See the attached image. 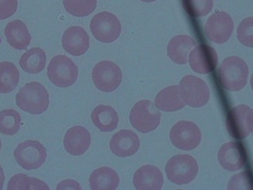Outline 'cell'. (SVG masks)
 <instances>
[{
	"label": "cell",
	"mask_w": 253,
	"mask_h": 190,
	"mask_svg": "<svg viewBox=\"0 0 253 190\" xmlns=\"http://www.w3.org/2000/svg\"><path fill=\"white\" fill-rule=\"evenodd\" d=\"M1 146H2V142H1V140H0V150H1Z\"/></svg>",
	"instance_id": "36"
},
{
	"label": "cell",
	"mask_w": 253,
	"mask_h": 190,
	"mask_svg": "<svg viewBox=\"0 0 253 190\" xmlns=\"http://www.w3.org/2000/svg\"><path fill=\"white\" fill-rule=\"evenodd\" d=\"M109 146L112 152L117 156L126 158L138 151L140 141L133 131L123 129L112 137Z\"/></svg>",
	"instance_id": "16"
},
{
	"label": "cell",
	"mask_w": 253,
	"mask_h": 190,
	"mask_svg": "<svg viewBox=\"0 0 253 190\" xmlns=\"http://www.w3.org/2000/svg\"><path fill=\"white\" fill-rule=\"evenodd\" d=\"M21 115L14 109L0 111V133L5 136H14L21 127Z\"/></svg>",
	"instance_id": "26"
},
{
	"label": "cell",
	"mask_w": 253,
	"mask_h": 190,
	"mask_svg": "<svg viewBox=\"0 0 253 190\" xmlns=\"http://www.w3.org/2000/svg\"><path fill=\"white\" fill-rule=\"evenodd\" d=\"M20 73L11 62L0 63V93L8 94L16 89L19 83Z\"/></svg>",
	"instance_id": "25"
},
{
	"label": "cell",
	"mask_w": 253,
	"mask_h": 190,
	"mask_svg": "<svg viewBox=\"0 0 253 190\" xmlns=\"http://www.w3.org/2000/svg\"><path fill=\"white\" fill-rule=\"evenodd\" d=\"M172 144L184 150L196 148L201 142L202 133L199 127L191 121H180L173 125L169 133Z\"/></svg>",
	"instance_id": "11"
},
{
	"label": "cell",
	"mask_w": 253,
	"mask_h": 190,
	"mask_svg": "<svg viewBox=\"0 0 253 190\" xmlns=\"http://www.w3.org/2000/svg\"><path fill=\"white\" fill-rule=\"evenodd\" d=\"M188 57L192 69L200 74L211 73L215 69L218 61L215 49L206 45L195 48Z\"/></svg>",
	"instance_id": "13"
},
{
	"label": "cell",
	"mask_w": 253,
	"mask_h": 190,
	"mask_svg": "<svg viewBox=\"0 0 253 190\" xmlns=\"http://www.w3.org/2000/svg\"><path fill=\"white\" fill-rule=\"evenodd\" d=\"M121 22L117 16L103 11L93 16L90 22V30L99 42L103 43H112L121 35Z\"/></svg>",
	"instance_id": "7"
},
{
	"label": "cell",
	"mask_w": 253,
	"mask_h": 190,
	"mask_svg": "<svg viewBox=\"0 0 253 190\" xmlns=\"http://www.w3.org/2000/svg\"><path fill=\"white\" fill-rule=\"evenodd\" d=\"M90 143V133L83 126H74L68 129L63 140L64 148L67 152L74 156H79L86 152Z\"/></svg>",
	"instance_id": "17"
},
{
	"label": "cell",
	"mask_w": 253,
	"mask_h": 190,
	"mask_svg": "<svg viewBox=\"0 0 253 190\" xmlns=\"http://www.w3.org/2000/svg\"><path fill=\"white\" fill-rule=\"evenodd\" d=\"M91 119L95 126L103 133L112 132L118 126V114L110 105H100L96 107L91 113Z\"/></svg>",
	"instance_id": "22"
},
{
	"label": "cell",
	"mask_w": 253,
	"mask_h": 190,
	"mask_svg": "<svg viewBox=\"0 0 253 190\" xmlns=\"http://www.w3.org/2000/svg\"><path fill=\"white\" fill-rule=\"evenodd\" d=\"M228 190H251V185L249 176L246 172L237 174L229 181Z\"/></svg>",
	"instance_id": "31"
},
{
	"label": "cell",
	"mask_w": 253,
	"mask_h": 190,
	"mask_svg": "<svg viewBox=\"0 0 253 190\" xmlns=\"http://www.w3.org/2000/svg\"><path fill=\"white\" fill-rule=\"evenodd\" d=\"M46 60L45 51L41 48H32L22 55L19 65L24 71L34 75L44 69Z\"/></svg>",
	"instance_id": "24"
},
{
	"label": "cell",
	"mask_w": 253,
	"mask_h": 190,
	"mask_svg": "<svg viewBox=\"0 0 253 190\" xmlns=\"http://www.w3.org/2000/svg\"><path fill=\"white\" fill-rule=\"evenodd\" d=\"M63 6L71 15L85 17L94 11L97 7V0H63Z\"/></svg>",
	"instance_id": "28"
},
{
	"label": "cell",
	"mask_w": 253,
	"mask_h": 190,
	"mask_svg": "<svg viewBox=\"0 0 253 190\" xmlns=\"http://www.w3.org/2000/svg\"><path fill=\"white\" fill-rule=\"evenodd\" d=\"M233 31V21L226 12H217L206 22V35L213 43H225L231 37Z\"/></svg>",
	"instance_id": "12"
},
{
	"label": "cell",
	"mask_w": 253,
	"mask_h": 190,
	"mask_svg": "<svg viewBox=\"0 0 253 190\" xmlns=\"http://www.w3.org/2000/svg\"><path fill=\"white\" fill-rule=\"evenodd\" d=\"M199 170L197 162L189 154H178L170 158L166 166L169 180L174 184H188L196 178Z\"/></svg>",
	"instance_id": "4"
},
{
	"label": "cell",
	"mask_w": 253,
	"mask_h": 190,
	"mask_svg": "<svg viewBox=\"0 0 253 190\" xmlns=\"http://www.w3.org/2000/svg\"><path fill=\"white\" fill-rule=\"evenodd\" d=\"M141 1H142V2H155V1H157V0H141Z\"/></svg>",
	"instance_id": "35"
},
{
	"label": "cell",
	"mask_w": 253,
	"mask_h": 190,
	"mask_svg": "<svg viewBox=\"0 0 253 190\" xmlns=\"http://www.w3.org/2000/svg\"><path fill=\"white\" fill-rule=\"evenodd\" d=\"M4 181H5V174H4L2 166L0 165V190L3 188Z\"/></svg>",
	"instance_id": "34"
},
{
	"label": "cell",
	"mask_w": 253,
	"mask_h": 190,
	"mask_svg": "<svg viewBox=\"0 0 253 190\" xmlns=\"http://www.w3.org/2000/svg\"><path fill=\"white\" fill-rule=\"evenodd\" d=\"M217 158L225 170L233 172L245 166L246 155L243 146L239 142H229L221 146Z\"/></svg>",
	"instance_id": "14"
},
{
	"label": "cell",
	"mask_w": 253,
	"mask_h": 190,
	"mask_svg": "<svg viewBox=\"0 0 253 190\" xmlns=\"http://www.w3.org/2000/svg\"><path fill=\"white\" fill-rule=\"evenodd\" d=\"M16 105L30 114H42L49 105V95L38 82L27 83L16 95Z\"/></svg>",
	"instance_id": "1"
},
{
	"label": "cell",
	"mask_w": 253,
	"mask_h": 190,
	"mask_svg": "<svg viewBox=\"0 0 253 190\" xmlns=\"http://www.w3.org/2000/svg\"><path fill=\"white\" fill-rule=\"evenodd\" d=\"M14 155L16 162L22 168L37 170L45 162L47 150L39 141L29 140L18 145Z\"/></svg>",
	"instance_id": "6"
},
{
	"label": "cell",
	"mask_w": 253,
	"mask_h": 190,
	"mask_svg": "<svg viewBox=\"0 0 253 190\" xmlns=\"http://www.w3.org/2000/svg\"><path fill=\"white\" fill-rule=\"evenodd\" d=\"M62 45L67 53L74 56H80L89 49V35L83 27L71 26L64 32Z\"/></svg>",
	"instance_id": "15"
},
{
	"label": "cell",
	"mask_w": 253,
	"mask_h": 190,
	"mask_svg": "<svg viewBox=\"0 0 253 190\" xmlns=\"http://www.w3.org/2000/svg\"><path fill=\"white\" fill-rule=\"evenodd\" d=\"M157 108L165 112L180 110L185 102L180 95L179 86H171L161 91L155 97Z\"/></svg>",
	"instance_id": "21"
},
{
	"label": "cell",
	"mask_w": 253,
	"mask_h": 190,
	"mask_svg": "<svg viewBox=\"0 0 253 190\" xmlns=\"http://www.w3.org/2000/svg\"><path fill=\"white\" fill-rule=\"evenodd\" d=\"M133 184L138 190H160L164 184V179L158 167L145 165L134 173Z\"/></svg>",
	"instance_id": "18"
},
{
	"label": "cell",
	"mask_w": 253,
	"mask_h": 190,
	"mask_svg": "<svg viewBox=\"0 0 253 190\" xmlns=\"http://www.w3.org/2000/svg\"><path fill=\"white\" fill-rule=\"evenodd\" d=\"M89 187L93 190H114L118 188L120 178L110 167H101L95 170L89 177Z\"/></svg>",
	"instance_id": "23"
},
{
	"label": "cell",
	"mask_w": 253,
	"mask_h": 190,
	"mask_svg": "<svg viewBox=\"0 0 253 190\" xmlns=\"http://www.w3.org/2000/svg\"><path fill=\"white\" fill-rule=\"evenodd\" d=\"M179 90L186 105L189 106L200 108L209 101V87L200 78L187 75L181 79Z\"/></svg>",
	"instance_id": "8"
},
{
	"label": "cell",
	"mask_w": 253,
	"mask_h": 190,
	"mask_svg": "<svg viewBox=\"0 0 253 190\" xmlns=\"http://www.w3.org/2000/svg\"><path fill=\"white\" fill-rule=\"evenodd\" d=\"M237 38L242 45L252 48L253 46V18H245L237 28Z\"/></svg>",
	"instance_id": "30"
},
{
	"label": "cell",
	"mask_w": 253,
	"mask_h": 190,
	"mask_svg": "<svg viewBox=\"0 0 253 190\" xmlns=\"http://www.w3.org/2000/svg\"><path fill=\"white\" fill-rule=\"evenodd\" d=\"M57 190H82V187L75 181L66 180L58 185Z\"/></svg>",
	"instance_id": "33"
},
{
	"label": "cell",
	"mask_w": 253,
	"mask_h": 190,
	"mask_svg": "<svg viewBox=\"0 0 253 190\" xmlns=\"http://www.w3.org/2000/svg\"><path fill=\"white\" fill-rule=\"evenodd\" d=\"M161 117L162 115L154 103L148 100H142L131 109L129 119L137 131L147 133L155 130L160 125Z\"/></svg>",
	"instance_id": "5"
},
{
	"label": "cell",
	"mask_w": 253,
	"mask_h": 190,
	"mask_svg": "<svg viewBox=\"0 0 253 190\" xmlns=\"http://www.w3.org/2000/svg\"><path fill=\"white\" fill-rule=\"evenodd\" d=\"M213 4V0H183L184 10L192 17H202L209 14Z\"/></svg>",
	"instance_id": "29"
},
{
	"label": "cell",
	"mask_w": 253,
	"mask_h": 190,
	"mask_svg": "<svg viewBox=\"0 0 253 190\" xmlns=\"http://www.w3.org/2000/svg\"><path fill=\"white\" fill-rule=\"evenodd\" d=\"M7 190H49L45 182L38 178L29 177L26 174H18L10 178Z\"/></svg>",
	"instance_id": "27"
},
{
	"label": "cell",
	"mask_w": 253,
	"mask_h": 190,
	"mask_svg": "<svg viewBox=\"0 0 253 190\" xmlns=\"http://www.w3.org/2000/svg\"><path fill=\"white\" fill-rule=\"evenodd\" d=\"M218 75L220 83L225 90L239 91L247 84L249 67L241 58L230 56L221 63Z\"/></svg>",
	"instance_id": "2"
},
{
	"label": "cell",
	"mask_w": 253,
	"mask_h": 190,
	"mask_svg": "<svg viewBox=\"0 0 253 190\" xmlns=\"http://www.w3.org/2000/svg\"><path fill=\"white\" fill-rule=\"evenodd\" d=\"M196 46V42L190 36H176L169 43L167 53L174 63L185 64L188 62L190 50Z\"/></svg>",
	"instance_id": "20"
},
{
	"label": "cell",
	"mask_w": 253,
	"mask_h": 190,
	"mask_svg": "<svg viewBox=\"0 0 253 190\" xmlns=\"http://www.w3.org/2000/svg\"><path fill=\"white\" fill-rule=\"evenodd\" d=\"M47 77L52 84L60 88L73 85L79 76V67L66 55H55L47 67Z\"/></svg>",
	"instance_id": "3"
},
{
	"label": "cell",
	"mask_w": 253,
	"mask_h": 190,
	"mask_svg": "<svg viewBox=\"0 0 253 190\" xmlns=\"http://www.w3.org/2000/svg\"><path fill=\"white\" fill-rule=\"evenodd\" d=\"M8 44L17 50H26L31 42V35L27 26L21 20L9 22L4 29Z\"/></svg>",
	"instance_id": "19"
},
{
	"label": "cell",
	"mask_w": 253,
	"mask_h": 190,
	"mask_svg": "<svg viewBox=\"0 0 253 190\" xmlns=\"http://www.w3.org/2000/svg\"><path fill=\"white\" fill-rule=\"evenodd\" d=\"M122 71L117 64L109 60L99 62L92 71V79L97 89L103 92H113L122 82Z\"/></svg>",
	"instance_id": "9"
},
{
	"label": "cell",
	"mask_w": 253,
	"mask_h": 190,
	"mask_svg": "<svg viewBox=\"0 0 253 190\" xmlns=\"http://www.w3.org/2000/svg\"><path fill=\"white\" fill-rule=\"evenodd\" d=\"M226 128L232 137L245 139L253 129V111L250 107L240 105L229 111L226 118Z\"/></svg>",
	"instance_id": "10"
},
{
	"label": "cell",
	"mask_w": 253,
	"mask_h": 190,
	"mask_svg": "<svg viewBox=\"0 0 253 190\" xmlns=\"http://www.w3.org/2000/svg\"><path fill=\"white\" fill-rule=\"evenodd\" d=\"M18 0H0V20L6 19L15 14Z\"/></svg>",
	"instance_id": "32"
}]
</instances>
